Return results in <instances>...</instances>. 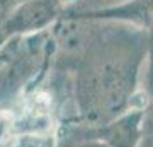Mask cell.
I'll list each match as a JSON object with an SVG mask.
<instances>
[{
    "instance_id": "obj_1",
    "label": "cell",
    "mask_w": 153,
    "mask_h": 147,
    "mask_svg": "<svg viewBox=\"0 0 153 147\" xmlns=\"http://www.w3.org/2000/svg\"><path fill=\"white\" fill-rule=\"evenodd\" d=\"M146 48L141 31L97 27L82 53L68 65L56 67L71 72L70 123L95 128L131 109Z\"/></svg>"
},
{
    "instance_id": "obj_2",
    "label": "cell",
    "mask_w": 153,
    "mask_h": 147,
    "mask_svg": "<svg viewBox=\"0 0 153 147\" xmlns=\"http://www.w3.org/2000/svg\"><path fill=\"white\" fill-rule=\"evenodd\" d=\"M63 16L61 0H27L17 7L2 26L9 38H22L48 31Z\"/></svg>"
},
{
    "instance_id": "obj_3",
    "label": "cell",
    "mask_w": 153,
    "mask_h": 147,
    "mask_svg": "<svg viewBox=\"0 0 153 147\" xmlns=\"http://www.w3.org/2000/svg\"><path fill=\"white\" fill-rule=\"evenodd\" d=\"M143 123V108H131L116 120L109 121L102 127L88 128V127L76 125L88 137L104 142L109 147H136L141 137ZM75 125V123H68Z\"/></svg>"
},
{
    "instance_id": "obj_4",
    "label": "cell",
    "mask_w": 153,
    "mask_h": 147,
    "mask_svg": "<svg viewBox=\"0 0 153 147\" xmlns=\"http://www.w3.org/2000/svg\"><path fill=\"white\" fill-rule=\"evenodd\" d=\"M58 147H109L104 142L85 135L76 125L58 127Z\"/></svg>"
},
{
    "instance_id": "obj_5",
    "label": "cell",
    "mask_w": 153,
    "mask_h": 147,
    "mask_svg": "<svg viewBox=\"0 0 153 147\" xmlns=\"http://www.w3.org/2000/svg\"><path fill=\"white\" fill-rule=\"evenodd\" d=\"M136 147H153V72H152V75H150L148 101L145 104V108H143L141 137H140V142H138Z\"/></svg>"
},
{
    "instance_id": "obj_6",
    "label": "cell",
    "mask_w": 153,
    "mask_h": 147,
    "mask_svg": "<svg viewBox=\"0 0 153 147\" xmlns=\"http://www.w3.org/2000/svg\"><path fill=\"white\" fill-rule=\"evenodd\" d=\"M9 147H58V133L56 132L22 133Z\"/></svg>"
},
{
    "instance_id": "obj_7",
    "label": "cell",
    "mask_w": 153,
    "mask_h": 147,
    "mask_svg": "<svg viewBox=\"0 0 153 147\" xmlns=\"http://www.w3.org/2000/svg\"><path fill=\"white\" fill-rule=\"evenodd\" d=\"M17 7H19L17 0H0V27L9 21V17L12 16V12Z\"/></svg>"
},
{
    "instance_id": "obj_8",
    "label": "cell",
    "mask_w": 153,
    "mask_h": 147,
    "mask_svg": "<svg viewBox=\"0 0 153 147\" xmlns=\"http://www.w3.org/2000/svg\"><path fill=\"white\" fill-rule=\"evenodd\" d=\"M9 39H10V38L7 36V33L2 29V27H0V51H2V48L7 44V41H9Z\"/></svg>"
}]
</instances>
